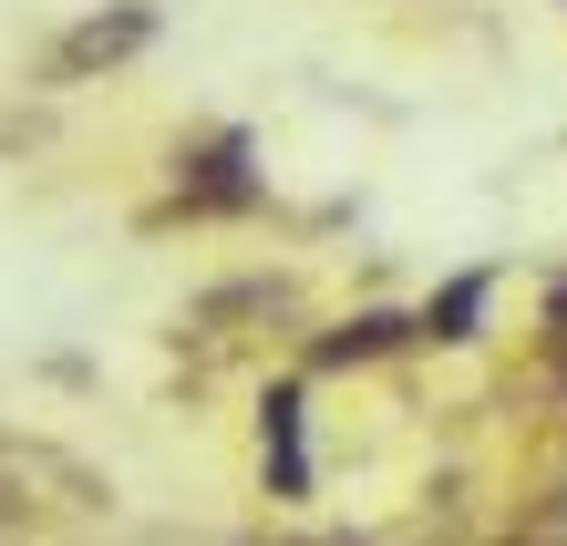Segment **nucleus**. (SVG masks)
<instances>
[{"label": "nucleus", "mask_w": 567, "mask_h": 546, "mask_svg": "<svg viewBox=\"0 0 567 546\" xmlns=\"http://www.w3.org/2000/svg\"><path fill=\"white\" fill-rule=\"evenodd\" d=\"M310 320H320V299H310L299 268H238V279L186 299L176 351H196V361H269V351H299Z\"/></svg>", "instance_id": "f257e3e1"}, {"label": "nucleus", "mask_w": 567, "mask_h": 546, "mask_svg": "<svg viewBox=\"0 0 567 546\" xmlns=\"http://www.w3.org/2000/svg\"><path fill=\"white\" fill-rule=\"evenodd\" d=\"M269 207V176H258V134L248 124H207L186 134L176 165H165V196L145 207V227H227Z\"/></svg>", "instance_id": "f03ea898"}, {"label": "nucleus", "mask_w": 567, "mask_h": 546, "mask_svg": "<svg viewBox=\"0 0 567 546\" xmlns=\"http://www.w3.org/2000/svg\"><path fill=\"white\" fill-rule=\"evenodd\" d=\"M0 495L31 505V516H52V526H104L114 516V474H93L73 443L21 433V423H0Z\"/></svg>", "instance_id": "7ed1b4c3"}, {"label": "nucleus", "mask_w": 567, "mask_h": 546, "mask_svg": "<svg viewBox=\"0 0 567 546\" xmlns=\"http://www.w3.org/2000/svg\"><path fill=\"white\" fill-rule=\"evenodd\" d=\"M155 31H165L155 0H104V11H83V21H62V31H52L42 83H52V93H73V83H114L135 52H155Z\"/></svg>", "instance_id": "20e7f679"}, {"label": "nucleus", "mask_w": 567, "mask_h": 546, "mask_svg": "<svg viewBox=\"0 0 567 546\" xmlns=\"http://www.w3.org/2000/svg\"><path fill=\"white\" fill-rule=\"evenodd\" d=\"M258 495H269V505H310V495H320V464H310V392H299V371H279V382L258 392Z\"/></svg>", "instance_id": "39448f33"}, {"label": "nucleus", "mask_w": 567, "mask_h": 546, "mask_svg": "<svg viewBox=\"0 0 567 546\" xmlns=\"http://www.w3.org/2000/svg\"><path fill=\"white\" fill-rule=\"evenodd\" d=\"M403 351H423V330H413V310H341V320H310V340H299V371H382V361H403Z\"/></svg>", "instance_id": "423d86ee"}, {"label": "nucleus", "mask_w": 567, "mask_h": 546, "mask_svg": "<svg viewBox=\"0 0 567 546\" xmlns=\"http://www.w3.org/2000/svg\"><path fill=\"white\" fill-rule=\"evenodd\" d=\"M495 320V268H454V279H433L413 299V330H423V351H475Z\"/></svg>", "instance_id": "0eeeda50"}, {"label": "nucleus", "mask_w": 567, "mask_h": 546, "mask_svg": "<svg viewBox=\"0 0 567 546\" xmlns=\"http://www.w3.org/2000/svg\"><path fill=\"white\" fill-rule=\"evenodd\" d=\"M485 546H567V464H557V474H537V485H516Z\"/></svg>", "instance_id": "6e6552de"}, {"label": "nucleus", "mask_w": 567, "mask_h": 546, "mask_svg": "<svg viewBox=\"0 0 567 546\" xmlns=\"http://www.w3.org/2000/svg\"><path fill=\"white\" fill-rule=\"evenodd\" d=\"M0 546H83V526H52V516H31V505L0 495Z\"/></svg>", "instance_id": "1a4fd4ad"}, {"label": "nucleus", "mask_w": 567, "mask_h": 546, "mask_svg": "<svg viewBox=\"0 0 567 546\" xmlns=\"http://www.w3.org/2000/svg\"><path fill=\"white\" fill-rule=\"evenodd\" d=\"M537 351H567V268L537 279Z\"/></svg>", "instance_id": "9d476101"}, {"label": "nucleus", "mask_w": 567, "mask_h": 546, "mask_svg": "<svg viewBox=\"0 0 567 546\" xmlns=\"http://www.w3.org/2000/svg\"><path fill=\"white\" fill-rule=\"evenodd\" d=\"M557 11H567V0H557Z\"/></svg>", "instance_id": "9b49d317"}]
</instances>
